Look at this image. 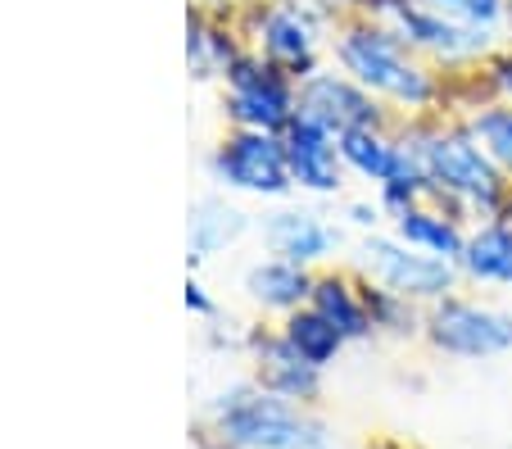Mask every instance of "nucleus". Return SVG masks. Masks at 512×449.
<instances>
[{"mask_svg": "<svg viewBox=\"0 0 512 449\" xmlns=\"http://www.w3.org/2000/svg\"><path fill=\"white\" fill-rule=\"evenodd\" d=\"M336 59L358 87H368L372 96L390 100L404 114H422L440 100V78L417 59V50L395 28L377 19L349 23L336 41Z\"/></svg>", "mask_w": 512, "mask_h": 449, "instance_id": "f257e3e1", "label": "nucleus"}, {"mask_svg": "<svg viewBox=\"0 0 512 449\" xmlns=\"http://www.w3.org/2000/svg\"><path fill=\"white\" fill-rule=\"evenodd\" d=\"M413 150L431 182V200L449 214L467 209L476 218H499L512 182L490 164L467 127H417Z\"/></svg>", "mask_w": 512, "mask_h": 449, "instance_id": "f03ea898", "label": "nucleus"}, {"mask_svg": "<svg viewBox=\"0 0 512 449\" xmlns=\"http://www.w3.org/2000/svg\"><path fill=\"white\" fill-rule=\"evenodd\" d=\"M363 268L381 291H395L404 300H445L458 282V264L404 245L399 236H368L363 241Z\"/></svg>", "mask_w": 512, "mask_h": 449, "instance_id": "7ed1b4c3", "label": "nucleus"}, {"mask_svg": "<svg viewBox=\"0 0 512 449\" xmlns=\"http://www.w3.org/2000/svg\"><path fill=\"white\" fill-rule=\"evenodd\" d=\"M227 87H232V96H227L232 118L250 132H286L290 118L300 114L290 73H281L268 59H232Z\"/></svg>", "mask_w": 512, "mask_h": 449, "instance_id": "20e7f679", "label": "nucleus"}, {"mask_svg": "<svg viewBox=\"0 0 512 449\" xmlns=\"http://www.w3.org/2000/svg\"><path fill=\"white\" fill-rule=\"evenodd\" d=\"M223 431L250 449H327L322 427L304 422L281 395H241L223 409Z\"/></svg>", "mask_w": 512, "mask_h": 449, "instance_id": "39448f33", "label": "nucleus"}, {"mask_svg": "<svg viewBox=\"0 0 512 449\" xmlns=\"http://www.w3.org/2000/svg\"><path fill=\"white\" fill-rule=\"evenodd\" d=\"M426 332L445 354H463V359H490V354L512 350V318L499 309H485L472 300H435Z\"/></svg>", "mask_w": 512, "mask_h": 449, "instance_id": "423d86ee", "label": "nucleus"}, {"mask_svg": "<svg viewBox=\"0 0 512 449\" xmlns=\"http://www.w3.org/2000/svg\"><path fill=\"white\" fill-rule=\"evenodd\" d=\"M213 173L227 186H241L254 196H286L295 186L281 132H250V127H241L232 141H223V150L213 155Z\"/></svg>", "mask_w": 512, "mask_h": 449, "instance_id": "0eeeda50", "label": "nucleus"}, {"mask_svg": "<svg viewBox=\"0 0 512 449\" xmlns=\"http://www.w3.org/2000/svg\"><path fill=\"white\" fill-rule=\"evenodd\" d=\"M295 105L304 118L322 123L327 132H354V127H386V109L368 87H358L349 73H309L295 87Z\"/></svg>", "mask_w": 512, "mask_h": 449, "instance_id": "6e6552de", "label": "nucleus"}, {"mask_svg": "<svg viewBox=\"0 0 512 449\" xmlns=\"http://www.w3.org/2000/svg\"><path fill=\"white\" fill-rule=\"evenodd\" d=\"M259 50L268 64H277L281 73H290L295 82H304L318 64V23L300 5H277L263 14L259 28Z\"/></svg>", "mask_w": 512, "mask_h": 449, "instance_id": "1a4fd4ad", "label": "nucleus"}, {"mask_svg": "<svg viewBox=\"0 0 512 449\" xmlns=\"http://www.w3.org/2000/svg\"><path fill=\"white\" fill-rule=\"evenodd\" d=\"M281 141H286V159H290V177H295V186H304V191H322V196L340 191V164H345V159H340L336 132H327L322 123L295 114L290 127L281 132Z\"/></svg>", "mask_w": 512, "mask_h": 449, "instance_id": "9d476101", "label": "nucleus"}, {"mask_svg": "<svg viewBox=\"0 0 512 449\" xmlns=\"http://www.w3.org/2000/svg\"><path fill=\"white\" fill-rule=\"evenodd\" d=\"M309 304L327 318L331 327H340L345 341H363L372 332V309H368V286H354L349 277L327 273V277H313V295Z\"/></svg>", "mask_w": 512, "mask_h": 449, "instance_id": "9b49d317", "label": "nucleus"}, {"mask_svg": "<svg viewBox=\"0 0 512 449\" xmlns=\"http://www.w3.org/2000/svg\"><path fill=\"white\" fill-rule=\"evenodd\" d=\"M395 236L413 250H426V254H440L449 264H458L467 250V232L458 227V218L449 209H431V205H413L395 218Z\"/></svg>", "mask_w": 512, "mask_h": 449, "instance_id": "f8f14e48", "label": "nucleus"}, {"mask_svg": "<svg viewBox=\"0 0 512 449\" xmlns=\"http://www.w3.org/2000/svg\"><path fill=\"white\" fill-rule=\"evenodd\" d=\"M268 245L277 250V259H290V264H318L340 245V232L327 227L318 214H277L268 223Z\"/></svg>", "mask_w": 512, "mask_h": 449, "instance_id": "ddd939ff", "label": "nucleus"}, {"mask_svg": "<svg viewBox=\"0 0 512 449\" xmlns=\"http://www.w3.org/2000/svg\"><path fill=\"white\" fill-rule=\"evenodd\" d=\"M472 282H499L512 286V227L503 218H485L472 236H467V250L458 259Z\"/></svg>", "mask_w": 512, "mask_h": 449, "instance_id": "4468645a", "label": "nucleus"}, {"mask_svg": "<svg viewBox=\"0 0 512 449\" xmlns=\"http://www.w3.org/2000/svg\"><path fill=\"white\" fill-rule=\"evenodd\" d=\"M245 291H250L259 304H268V309L295 313L313 295V277H309V268L304 264L268 259V264H254L250 273H245Z\"/></svg>", "mask_w": 512, "mask_h": 449, "instance_id": "2eb2a0df", "label": "nucleus"}, {"mask_svg": "<svg viewBox=\"0 0 512 449\" xmlns=\"http://www.w3.org/2000/svg\"><path fill=\"white\" fill-rule=\"evenodd\" d=\"M263 386L281 400H313L318 395V368L286 345V336L263 345Z\"/></svg>", "mask_w": 512, "mask_h": 449, "instance_id": "dca6fc26", "label": "nucleus"}, {"mask_svg": "<svg viewBox=\"0 0 512 449\" xmlns=\"http://www.w3.org/2000/svg\"><path fill=\"white\" fill-rule=\"evenodd\" d=\"M463 127L476 137V146L490 155V164L512 182V105L508 100H485V105H476V114H467Z\"/></svg>", "mask_w": 512, "mask_h": 449, "instance_id": "f3484780", "label": "nucleus"}, {"mask_svg": "<svg viewBox=\"0 0 512 449\" xmlns=\"http://www.w3.org/2000/svg\"><path fill=\"white\" fill-rule=\"evenodd\" d=\"M286 345L295 354H300V359H309L313 368H322V363H331L340 354V345H345V336H340V327H331L327 318H322L318 309H295L286 318Z\"/></svg>", "mask_w": 512, "mask_h": 449, "instance_id": "a211bd4d", "label": "nucleus"}, {"mask_svg": "<svg viewBox=\"0 0 512 449\" xmlns=\"http://www.w3.org/2000/svg\"><path fill=\"white\" fill-rule=\"evenodd\" d=\"M245 232V214H236V209H227L223 200H200L191 214V250L195 259H204V254H213L218 245L236 241V236Z\"/></svg>", "mask_w": 512, "mask_h": 449, "instance_id": "6ab92c4d", "label": "nucleus"}, {"mask_svg": "<svg viewBox=\"0 0 512 449\" xmlns=\"http://www.w3.org/2000/svg\"><path fill=\"white\" fill-rule=\"evenodd\" d=\"M422 5L454 23H467V28L499 32L503 23H508V0H422Z\"/></svg>", "mask_w": 512, "mask_h": 449, "instance_id": "aec40b11", "label": "nucleus"}, {"mask_svg": "<svg viewBox=\"0 0 512 449\" xmlns=\"http://www.w3.org/2000/svg\"><path fill=\"white\" fill-rule=\"evenodd\" d=\"M485 87L494 91V100H508L512 105V46L499 50V55L485 64Z\"/></svg>", "mask_w": 512, "mask_h": 449, "instance_id": "412c9836", "label": "nucleus"}, {"mask_svg": "<svg viewBox=\"0 0 512 449\" xmlns=\"http://www.w3.org/2000/svg\"><path fill=\"white\" fill-rule=\"evenodd\" d=\"M186 304H191V309H195V313H213V304H209V300H204V286H195V282H191V286H186Z\"/></svg>", "mask_w": 512, "mask_h": 449, "instance_id": "4be33fe9", "label": "nucleus"}, {"mask_svg": "<svg viewBox=\"0 0 512 449\" xmlns=\"http://www.w3.org/2000/svg\"><path fill=\"white\" fill-rule=\"evenodd\" d=\"M377 214H381V209H368V205H354V223H363V227H377Z\"/></svg>", "mask_w": 512, "mask_h": 449, "instance_id": "5701e85b", "label": "nucleus"}, {"mask_svg": "<svg viewBox=\"0 0 512 449\" xmlns=\"http://www.w3.org/2000/svg\"><path fill=\"white\" fill-rule=\"evenodd\" d=\"M499 218L512 227V191H508V200H503V214H499Z\"/></svg>", "mask_w": 512, "mask_h": 449, "instance_id": "b1692460", "label": "nucleus"}, {"mask_svg": "<svg viewBox=\"0 0 512 449\" xmlns=\"http://www.w3.org/2000/svg\"><path fill=\"white\" fill-rule=\"evenodd\" d=\"M508 32H512V0H508Z\"/></svg>", "mask_w": 512, "mask_h": 449, "instance_id": "393cba45", "label": "nucleus"}]
</instances>
